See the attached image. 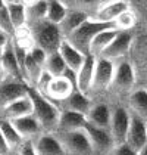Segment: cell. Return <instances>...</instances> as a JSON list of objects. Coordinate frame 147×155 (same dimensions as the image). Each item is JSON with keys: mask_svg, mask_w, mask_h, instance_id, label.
<instances>
[{"mask_svg": "<svg viewBox=\"0 0 147 155\" xmlns=\"http://www.w3.org/2000/svg\"><path fill=\"white\" fill-rule=\"evenodd\" d=\"M6 6V0H0V9H3Z\"/></svg>", "mask_w": 147, "mask_h": 155, "instance_id": "43", "label": "cell"}, {"mask_svg": "<svg viewBox=\"0 0 147 155\" xmlns=\"http://www.w3.org/2000/svg\"><path fill=\"white\" fill-rule=\"evenodd\" d=\"M66 6L68 11H78L90 15L91 18L96 16L100 6L105 3V0H61Z\"/></svg>", "mask_w": 147, "mask_h": 155, "instance_id": "27", "label": "cell"}, {"mask_svg": "<svg viewBox=\"0 0 147 155\" xmlns=\"http://www.w3.org/2000/svg\"><path fill=\"white\" fill-rule=\"evenodd\" d=\"M33 111H34V107H33V101L30 95L24 96L18 101L12 102L9 107H6L2 112H0V118H6V120H16L21 118V117H27V115H33Z\"/></svg>", "mask_w": 147, "mask_h": 155, "instance_id": "16", "label": "cell"}, {"mask_svg": "<svg viewBox=\"0 0 147 155\" xmlns=\"http://www.w3.org/2000/svg\"><path fill=\"white\" fill-rule=\"evenodd\" d=\"M16 154L18 155H38L37 154V151H36V146H34V142H33V140H25Z\"/></svg>", "mask_w": 147, "mask_h": 155, "instance_id": "36", "label": "cell"}, {"mask_svg": "<svg viewBox=\"0 0 147 155\" xmlns=\"http://www.w3.org/2000/svg\"><path fill=\"white\" fill-rule=\"evenodd\" d=\"M12 124L18 130V133L22 136L24 140H36L38 136L44 133L41 124L34 115H27V117L12 120Z\"/></svg>", "mask_w": 147, "mask_h": 155, "instance_id": "14", "label": "cell"}, {"mask_svg": "<svg viewBox=\"0 0 147 155\" xmlns=\"http://www.w3.org/2000/svg\"><path fill=\"white\" fill-rule=\"evenodd\" d=\"M130 9V0H109L105 2L97 11L94 19L100 22H115L118 16Z\"/></svg>", "mask_w": 147, "mask_h": 155, "instance_id": "13", "label": "cell"}, {"mask_svg": "<svg viewBox=\"0 0 147 155\" xmlns=\"http://www.w3.org/2000/svg\"><path fill=\"white\" fill-rule=\"evenodd\" d=\"M9 41H11V37L8 36V34H5L3 31H0V49L5 48Z\"/></svg>", "mask_w": 147, "mask_h": 155, "instance_id": "40", "label": "cell"}, {"mask_svg": "<svg viewBox=\"0 0 147 155\" xmlns=\"http://www.w3.org/2000/svg\"><path fill=\"white\" fill-rule=\"evenodd\" d=\"M135 89V71L134 67L128 62V61H121L116 64L115 68V75H113V81L110 86L109 92L113 95H131V92Z\"/></svg>", "mask_w": 147, "mask_h": 155, "instance_id": "4", "label": "cell"}, {"mask_svg": "<svg viewBox=\"0 0 147 155\" xmlns=\"http://www.w3.org/2000/svg\"><path fill=\"white\" fill-rule=\"evenodd\" d=\"M33 142L38 155H66L65 148L55 133H43Z\"/></svg>", "mask_w": 147, "mask_h": 155, "instance_id": "15", "label": "cell"}, {"mask_svg": "<svg viewBox=\"0 0 147 155\" xmlns=\"http://www.w3.org/2000/svg\"><path fill=\"white\" fill-rule=\"evenodd\" d=\"M138 155H147V143H146V146H144V148L138 152Z\"/></svg>", "mask_w": 147, "mask_h": 155, "instance_id": "42", "label": "cell"}, {"mask_svg": "<svg viewBox=\"0 0 147 155\" xmlns=\"http://www.w3.org/2000/svg\"><path fill=\"white\" fill-rule=\"evenodd\" d=\"M28 27L31 28L36 46L47 52V55L58 52L61 48V43L65 40L59 30V25L52 24L47 19L34 22V24H28Z\"/></svg>", "mask_w": 147, "mask_h": 155, "instance_id": "3", "label": "cell"}, {"mask_svg": "<svg viewBox=\"0 0 147 155\" xmlns=\"http://www.w3.org/2000/svg\"><path fill=\"white\" fill-rule=\"evenodd\" d=\"M0 130L3 133V136H5L6 142L9 145L11 151H12L13 154H16L19 151V148L22 146V143L25 142L24 139H22V136L15 129L12 121L11 120H6V118H0Z\"/></svg>", "mask_w": 147, "mask_h": 155, "instance_id": "26", "label": "cell"}, {"mask_svg": "<svg viewBox=\"0 0 147 155\" xmlns=\"http://www.w3.org/2000/svg\"><path fill=\"white\" fill-rule=\"evenodd\" d=\"M65 148L66 155H94V149L87 137L84 130L68 131V133H55Z\"/></svg>", "mask_w": 147, "mask_h": 155, "instance_id": "5", "label": "cell"}, {"mask_svg": "<svg viewBox=\"0 0 147 155\" xmlns=\"http://www.w3.org/2000/svg\"><path fill=\"white\" fill-rule=\"evenodd\" d=\"M66 13H68V9L61 0H49V12H47L49 22L59 25L65 19Z\"/></svg>", "mask_w": 147, "mask_h": 155, "instance_id": "31", "label": "cell"}, {"mask_svg": "<svg viewBox=\"0 0 147 155\" xmlns=\"http://www.w3.org/2000/svg\"><path fill=\"white\" fill-rule=\"evenodd\" d=\"M110 155H138V154L135 152L134 149H131L127 143H124V145H119V146H115L112 149Z\"/></svg>", "mask_w": 147, "mask_h": 155, "instance_id": "37", "label": "cell"}, {"mask_svg": "<svg viewBox=\"0 0 147 155\" xmlns=\"http://www.w3.org/2000/svg\"><path fill=\"white\" fill-rule=\"evenodd\" d=\"M133 43V34L130 31H119L113 41L106 48V50L102 53V58L112 61L115 64L124 61V58L128 55Z\"/></svg>", "mask_w": 147, "mask_h": 155, "instance_id": "10", "label": "cell"}, {"mask_svg": "<svg viewBox=\"0 0 147 155\" xmlns=\"http://www.w3.org/2000/svg\"><path fill=\"white\" fill-rule=\"evenodd\" d=\"M108 28H116L113 22H100L94 18L87 19L80 28H77L72 34L66 37L65 40L69 41L77 50H80L84 55H90V46L93 38L97 36L99 33L108 30Z\"/></svg>", "mask_w": 147, "mask_h": 155, "instance_id": "2", "label": "cell"}, {"mask_svg": "<svg viewBox=\"0 0 147 155\" xmlns=\"http://www.w3.org/2000/svg\"><path fill=\"white\" fill-rule=\"evenodd\" d=\"M11 155H18V154H11Z\"/></svg>", "mask_w": 147, "mask_h": 155, "instance_id": "47", "label": "cell"}, {"mask_svg": "<svg viewBox=\"0 0 147 155\" xmlns=\"http://www.w3.org/2000/svg\"><path fill=\"white\" fill-rule=\"evenodd\" d=\"M128 111L147 123V89L135 87L128 96Z\"/></svg>", "mask_w": 147, "mask_h": 155, "instance_id": "18", "label": "cell"}, {"mask_svg": "<svg viewBox=\"0 0 147 155\" xmlns=\"http://www.w3.org/2000/svg\"><path fill=\"white\" fill-rule=\"evenodd\" d=\"M87 123L86 115L74 112V111H68L63 109L61 112V118H59V124H58V130L55 133H68V131H77L83 130Z\"/></svg>", "mask_w": 147, "mask_h": 155, "instance_id": "19", "label": "cell"}, {"mask_svg": "<svg viewBox=\"0 0 147 155\" xmlns=\"http://www.w3.org/2000/svg\"><path fill=\"white\" fill-rule=\"evenodd\" d=\"M94 67H96V58L93 55H87L83 67L78 71V90L81 93H86V95L90 93L93 77H94Z\"/></svg>", "mask_w": 147, "mask_h": 155, "instance_id": "23", "label": "cell"}, {"mask_svg": "<svg viewBox=\"0 0 147 155\" xmlns=\"http://www.w3.org/2000/svg\"><path fill=\"white\" fill-rule=\"evenodd\" d=\"M58 52H59V55L62 56V59L65 61L66 67L77 72L80 71V68L83 67V64H84V61H86V58H87V55L81 53L80 50H77V49L74 48L69 41H66V40H63L61 43V48H59Z\"/></svg>", "mask_w": 147, "mask_h": 155, "instance_id": "22", "label": "cell"}, {"mask_svg": "<svg viewBox=\"0 0 147 155\" xmlns=\"http://www.w3.org/2000/svg\"><path fill=\"white\" fill-rule=\"evenodd\" d=\"M119 33V30L116 28H108L102 33H99L97 36L93 38L91 46H90V55H93L94 58L102 56V53L106 50V48L113 41V38Z\"/></svg>", "mask_w": 147, "mask_h": 155, "instance_id": "25", "label": "cell"}, {"mask_svg": "<svg viewBox=\"0 0 147 155\" xmlns=\"http://www.w3.org/2000/svg\"><path fill=\"white\" fill-rule=\"evenodd\" d=\"M93 105L94 104H93L90 96L86 95V93H81L80 90H75L66 101H63V107L61 108V111L68 109V111H74V112L83 114L87 117V114L90 112Z\"/></svg>", "mask_w": 147, "mask_h": 155, "instance_id": "21", "label": "cell"}, {"mask_svg": "<svg viewBox=\"0 0 147 155\" xmlns=\"http://www.w3.org/2000/svg\"><path fill=\"white\" fill-rule=\"evenodd\" d=\"M68 67L65 64V61L62 59V56L59 55V52H55V53H50L47 56L46 61V65H44V70L52 74L53 77H62V74L65 72Z\"/></svg>", "mask_w": 147, "mask_h": 155, "instance_id": "30", "label": "cell"}, {"mask_svg": "<svg viewBox=\"0 0 147 155\" xmlns=\"http://www.w3.org/2000/svg\"><path fill=\"white\" fill-rule=\"evenodd\" d=\"M6 2H8V0H6Z\"/></svg>", "mask_w": 147, "mask_h": 155, "instance_id": "48", "label": "cell"}, {"mask_svg": "<svg viewBox=\"0 0 147 155\" xmlns=\"http://www.w3.org/2000/svg\"><path fill=\"white\" fill-rule=\"evenodd\" d=\"M28 95L31 97L33 107H34L33 115L38 120L44 133H55L58 130V124L61 118V108L36 89H30Z\"/></svg>", "mask_w": 147, "mask_h": 155, "instance_id": "1", "label": "cell"}, {"mask_svg": "<svg viewBox=\"0 0 147 155\" xmlns=\"http://www.w3.org/2000/svg\"><path fill=\"white\" fill-rule=\"evenodd\" d=\"M62 77H65V78L72 84L77 90H78V72L74 71V70H71V68H66L65 72L62 74Z\"/></svg>", "mask_w": 147, "mask_h": 155, "instance_id": "38", "label": "cell"}, {"mask_svg": "<svg viewBox=\"0 0 147 155\" xmlns=\"http://www.w3.org/2000/svg\"><path fill=\"white\" fill-rule=\"evenodd\" d=\"M115 68H116L115 62L106 59V58H102V56L96 58L94 77H93V84H91L90 93L109 92L112 81H113V75H115Z\"/></svg>", "mask_w": 147, "mask_h": 155, "instance_id": "7", "label": "cell"}, {"mask_svg": "<svg viewBox=\"0 0 147 155\" xmlns=\"http://www.w3.org/2000/svg\"><path fill=\"white\" fill-rule=\"evenodd\" d=\"M52 80H53V75L49 74L46 70H43L41 75H40V78H38V83H37V86H36V90H38L41 95L46 96L47 95V90H49V87H50Z\"/></svg>", "mask_w": 147, "mask_h": 155, "instance_id": "34", "label": "cell"}, {"mask_svg": "<svg viewBox=\"0 0 147 155\" xmlns=\"http://www.w3.org/2000/svg\"><path fill=\"white\" fill-rule=\"evenodd\" d=\"M3 81V72H2V70H0V83Z\"/></svg>", "mask_w": 147, "mask_h": 155, "instance_id": "45", "label": "cell"}, {"mask_svg": "<svg viewBox=\"0 0 147 155\" xmlns=\"http://www.w3.org/2000/svg\"><path fill=\"white\" fill-rule=\"evenodd\" d=\"M90 18H91V16L87 15V13H84V12L68 11L66 16H65V19L59 24V30H61L63 38H66L69 34H72L77 28H80V27L84 24L87 19H90Z\"/></svg>", "mask_w": 147, "mask_h": 155, "instance_id": "24", "label": "cell"}, {"mask_svg": "<svg viewBox=\"0 0 147 155\" xmlns=\"http://www.w3.org/2000/svg\"><path fill=\"white\" fill-rule=\"evenodd\" d=\"M87 137L91 143L94 152L99 155H110L112 149L115 148V143L112 140V136H110L109 130H105V129H99L94 127L91 124L86 123L84 129Z\"/></svg>", "mask_w": 147, "mask_h": 155, "instance_id": "9", "label": "cell"}, {"mask_svg": "<svg viewBox=\"0 0 147 155\" xmlns=\"http://www.w3.org/2000/svg\"><path fill=\"white\" fill-rule=\"evenodd\" d=\"M30 87L27 83L15 80V78H3L0 83V112L12 102L28 95Z\"/></svg>", "mask_w": 147, "mask_h": 155, "instance_id": "8", "label": "cell"}, {"mask_svg": "<svg viewBox=\"0 0 147 155\" xmlns=\"http://www.w3.org/2000/svg\"><path fill=\"white\" fill-rule=\"evenodd\" d=\"M0 31H3L5 34L12 38L15 34V27L12 24V19H11V15L8 11V6H5L3 9H0Z\"/></svg>", "mask_w": 147, "mask_h": 155, "instance_id": "33", "label": "cell"}, {"mask_svg": "<svg viewBox=\"0 0 147 155\" xmlns=\"http://www.w3.org/2000/svg\"><path fill=\"white\" fill-rule=\"evenodd\" d=\"M75 90H77V89H75L65 77H53V80H52V83H50V87H49V90H47V95L46 96L49 97L50 101H53V102L56 104V102L66 101Z\"/></svg>", "mask_w": 147, "mask_h": 155, "instance_id": "20", "label": "cell"}, {"mask_svg": "<svg viewBox=\"0 0 147 155\" xmlns=\"http://www.w3.org/2000/svg\"><path fill=\"white\" fill-rule=\"evenodd\" d=\"M30 55H31V58L36 61L37 64L41 67V68H44V65H46V61H47V52H44L41 48H38V46H34V48L30 50Z\"/></svg>", "mask_w": 147, "mask_h": 155, "instance_id": "35", "label": "cell"}, {"mask_svg": "<svg viewBox=\"0 0 147 155\" xmlns=\"http://www.w3.org/2000/svg\"><path fill=\"white\" fill-rule=\"evenodd\" d=\"M110 117H112V108L105 104V102H99L94 104L90 112L87 114V123L99 127V129H105V130H109L110 126Z\"/></svg>", "mask_w": 147, "mask_h": 155, "instance_id": "17", "label": "cell"}, {"mask_svg": "<svg viewBox=\"0 0 147 155\" xmlns=\"http://www.w3.org/2000/svg\"><path fill=\"white\" fill-rule=\"evenodd\" d=\"M0 70L3 72V78H15V80L24 81L22 71H21V65H19L18 58H16V53H15L12 38H11V41L5 46V49H3V56H2V62H0Z\"/></svg>", "mask_w": 147, "mask_h": 155, "instance_id": "11", "label": "cell"}, {"mask_svg": "<svg viewBox=\"0 0 147 155\" xmlns=\"http://www.w3.org/2000/svg\"><path fill=\"white\" fill-rule=\"evenodd\" d=\"M135 21H137V18H135L134 12H133L131 9H128V11L124 12L121 16H118L113 24L116 27V30H119V31H130L135 25Z\"/></svg>", "mask_w": 147, "mask_h": 155, "instance_id": "32", "label": "cell"}, {"mask_svg": "<svg viewBox=\"0 0 147 155\" xmlns=\"http://www.w3.org/2000/svg\"><path fill=\"white\" fill-rule=\"evenodd\" d=\"M11 154H13V152L11 151V148H9V145L6 142L3 133L0 130V155H11Z\"/></svg>", "mask_w": 147, "mask_h": 155, "instance_id": "39", "label": "cell"}, {"mask_svg": "<svg viewBox=\"0 0 147 155\" xmlns=\"http://www.w3.org/2000/svg\"><path fill=\"white\" fill-rule=\"evenodd\" d=\"M24 6H27V8H30V6H33V5H36L37 2H40V0H19Z\"/></svg>", "mask_w": 147, "mask_h": 155, "instance_id": "41", "label": "cell"}, {"mask_svg": "<svg viewBox=\"0 0 147 155\" xmlns=\"http://www.w3.org/2000/svg\"><path fill=\"white\" fill-rule=\"evenodd\" d=\"M47 12H49V0H40L36 5L27 8V19H28L27 25L47 19Z\"/></svg>", "mask_w": 147, "mask_h": 155, "instance_id": "29", "label": "cell"}, {"mask_svg": "<svg viewBox=\"0 0 147 155\" xmlns=\"http://www.w3.org/2000/svg\"><path fill=\"white\" fill-rule=\"evenodd\" d=\"M146 131H147V123H146Z\"/></svg>", "mask_w": 147, "mask_h": 155, "instance_id": "46", "label": "cell"}, {"mask_svg": "<svg viewBox=\"0 0 147 155\" xmlns=\"http://www.w3.org/2000/svg\"><path fill=\"white\" fill-rule=\"evenodd\" d=\"M130 121H131V114L127 107H116L112 108V117H110L109 133L112 136V140L115 146L124 145L127 142V134L130 129Z\"/></svg>", "mask_w": 147, "mask_h": 155, "instance_id": "6", "label": "cell"}, {"mask_svg": "<svg viewBox=\"0 0 147 155\" xmlns=\"http://www.w3.org/2000/svg\"><path fill=\"white\" fill-rule=\"evenodd\" d=\"M6 6H8V11H9V15H11V19H12L15 30L25 27L27 22H28V19H27V6H24L21 2H16V0H8Z\"/></svg>", "mask_w": 147, "mask_h": 155, "instance_id": "28", "label": "cell"}, {"mask_svg": "<svg viewBox=\"0 0 147 155\" xmlns=\"http://www.w3.org/2000/svg\"><path fill=\"white\" fill-rule=\"evenodd\" d=\"M131 114V112H130ZM127 145L134 149L138 154L147 143V131H146V121L140 120L131 114V121H130V129L127 134Z\"/></svg>", "mask_w": 147, "mask_h": 155, "instance_id": "12", "label": "cell"}, {"mask_svg": "<svg viewBox=\"0 0 147 155\" xmlns=\"http://www.w3.org/2000/svg\"><path fill=\"white\" fill-rule=\"evenodd\" d=\"M3 49H5V48L0 49V62H2V56H3Z\"/></svg>", "mask_w": 147, "mask_h": 155, "instance_id": "44", "label": "cell"}]
</instances>
